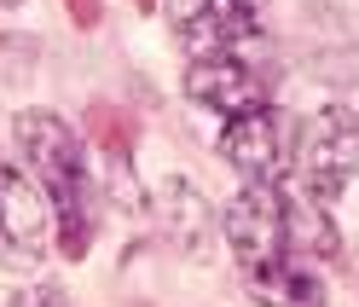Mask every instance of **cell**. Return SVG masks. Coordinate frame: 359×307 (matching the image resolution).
<instances>
[{"instance_id": "9c48e42d", "label": "cell", "mask_w": 359, "mask_h": 307, "mask_svg": "<svg viewBox=\"0 0 359 307\" xmlns=\"http://www.w3.org/2000/svg\"><path fill=\"white\" fill-rule=\"evenodd\" d=\"M87 139H93L104 157L128 163L133 145H140V122H133V111H116V104H93L87 111Z\"/></svg>"}, {"instance_id": "5b68a950", "label": "cell", "mask_w": 359, "mask_h": 307, "mask_svg": "<svg viewBox=\"0 0 359 307\" xmlns=\"http://www.w3.org/2000/svg\"><path fill=\"white\" fill-rule=\"evenodd\" d=\"M0 244L12 261H35L53 244V209L24 168H0Z\"/></svg>"}, {"instance_id": "277c9868", "label": "cell", "mask_w": 359, "mask_h": 307, "mask_svg": "<svg viewBox=\"0 0 359 307\" xmlns=\"http://www.w3.org/2000/svg\"><path fill=\"white\" fill-rule=\"evenodd\" d=\"M220 157L250 186H278V174L290 168V151H284V128H278L273 104H250V111L226 116V128H220Z\"/></svg>"}, {"instance_id": "9a60e30c", "label": "cell", "mask_w": 359, "mask_h": 307, "mask_svg": "<svg viewBox=\"0 0 359 307\" xmlns=\"http://www.w3.org/2000/svg\"><path fill=\"white\" fill-rule=\"evenodd\" d=\"M140 6H151V0H140Z\"/></svg>"}, {"instance_id": "ba28073f", "label": "cell", "mask_w": 359, "mask_h": 307, "mask_svg": "<svg viewBox=\"0 0 359 307\" xmlns=\"http://www.w3.org/2000/svg\"><path fill=\"white\" fill-rule=\"evenodd\" d=\"M250 290H255L261 307H325L319 278H313L302 261H290V255H273V261H261V267H250Z\"/></svg>"}, {"instance_id": "7c38bea8", "label": "cell", "mask_w": 359, "mask_h": 307, "mask_svg": "<svg viewBox=\"0 0 359 307\" xmlns=\"http://www.w3.org/2000/svg\"><path fill=\"white\" fill-rule=\"evenodd\" d=\"M203 6H209V0H163V12H168V24H174V29H197Z\"/></svg>"}, {"instance_id": "3957f363", "label": "cell", "mask_w": 359, "mask_h": 307, "mask_svg": "<svg viewBox=\"0 0 359 307\" xmlns=\"http://www.w3.org/2000/svg\"><path fill=\"white\" fill-rule=\"evenodd\" d=\"M284 232H290V203L278 186H243L232 203H226V244L243 261V273L261 267V261L284 255Z\"/></svg>"}, {"instance_id": "5bb4252c", "label": "cell", "mask_w": 359, "mask_h": 307, "mask_svg": "<svg viewBox=\"0 0 359 307\" xmlns=\"http://www.w3.org/2000/svg\"><path fill=\"white\" fill-rule=\"evenodd\" d=\"M0 6H18V0H0Z\"/></svg>"}, {"instance_id": "8992f818", "label": "cell", "mask_w": 359, "mask_h": 307, "mask_svg": "<svg viewBox=\"0 0 359 307\" xmlns=\"http://www.w3.org/2000/svg\"><path fill=\"white\" fill-rule=\"evenodd\" d=\"M186 93H191V104H203V111L238 116V111H250V104H266V81H261V70H250V64H238V58H197L186 70Z\"/></svg>"}, {"instance_id": "52a82bcc", "label": "cell", "mask_w": 359, "mask_h": 307, "mask_svg": "<svg viewBox=\"0 0 359 307\" xmlns=\"http://www.w3.org/2000/svg\"><path fill=\"white\" fill-rule=\"evenodd\" d=\"M156 226H163V238L180 250V255H203L209 250V232H215V209H209V197L197 191L191 180H180V174H168L163 186H156Z\"/></svg>"}, {"instance_id": "4fadbf2b", "label": "cell", "mask_w": 359, "mask_h": 307, "mask_svg": "<svg viewBox=\"0 0 359 307\" xmlns=\"http://www.w3.org/2000/svg\"><path fill=\"white\" fill-rule=\"evenodd\" d=\"M64 12H70V24H81V29H99L104 0H64Z\"/></svg>"}, {"instance_id": "2e32d148", "label": "cell", "mask_w": 359, "mask_h": 307, "mask_svg": "<svg viewBox=\"0 0 359 307\" xmlns=\"http://www.w3.org/2000/svg\"><path fill=\"white\" fill-rule=\"evenodd\" d=\"M0 255H6V244H0Z\"/></svg>"}, {"instance_id": "8fae6325", "label": "cell", "mask_w": 359, "mask_h": 307, "mask_svg": "<svg viewBox=\"0 0 359 307\" xmlns=\"http://www.w3.org/2000/svg\"><path fill=\"white\" fill-rule=\"evenodd\" d=\"M6 307H70V301H64L58 284H29V290H18Z\"/></svg>"}, {"instance_id": "7a4b0ae2", "label": "cell", "mask_w": 359, "mask_h": 307, "mask_svg": "<svg viewBox=\"0 0 359 307\" xmlns=\"http://www.w3.org/2000/svg\"><path fill=\"white\" fill-rule=\"evenodd\" d=\"M290 163L302 168V186L313 197V209L342 203V197L353 191V122L348 116H319L302 134V145H296Z\"/></svg>"}, {"instance_id": "6da1fadb", "label": "cell", "mask_w": 359, "mask_h": 307, "mask_svg": "<svg viewBox=\"0 0 359 307\" xmlns=\"http://www.w3.org/2000/svg\"><path fill=\"white\" fill-rule=\"evenodd\" d=\"M12 134H18V151H24L35 186L47 191L58 255L81 261L87 244H93V186H87V157H81L76 134L53 111H24Z\"/></svg>"}, {"instance_id": "30bf717a", "label": "cell", "mask_w": 359, "mask_h": 307, "mask_svg": "<svg viewBox=\"0 0 359 307\" xmlns=\"http://www.w3.org/2000/svg\"><path fill=\"white\" fill-rule=\"evenodd\" d=\"M203 18H209V35L215 41H255L261 35V0H209L203 6Z\"/></svg>"}]
</instances>
